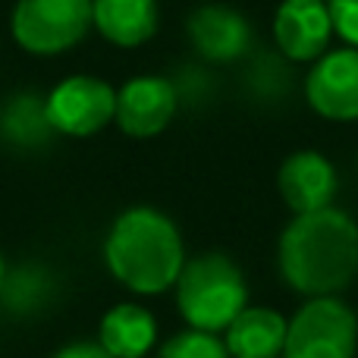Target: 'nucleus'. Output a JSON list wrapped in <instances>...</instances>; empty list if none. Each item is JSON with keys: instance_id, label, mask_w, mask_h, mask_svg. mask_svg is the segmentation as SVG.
Listing matches in <instances>:
<instances>
[{"instance_id": "nucleus-1", "label": "nucleus", "mask_w": 358, "mask_h": 358, "mask_svg": "<svg viewBox=\"0 0 358 358\" xmlns=\"http://www.w3.org/2000/svg\"><path fill=\"white\" fill-rule=\"evenodd\" d=\"M280 277L308 299L336 296L358 277V227L336 208L296 214L277 245Z\"/></svg>"}, {"instance_id": "nucleus-2", "label": "nucleus", "mask_w": 358, "mask_h": 358, "mask_svg": "<svg viewBox=\"0 0 358 358\" xmlns=\"http://www.w3.org/2000/svg\"><path fill=\"white\" fill-rule=\"evenodd\" d=\"M104 261L113 280L136 296H161L173 289L182 273L185 245L176 223L164 210L136 204L107 229Z\"/></svg>"}, {"instance_id": "nucleus-3", "label": "nucleus", "mask_w": 358, "mask_h": 358, "mask_svg": "<svg viewBox=\"0 0 358 358\" xmlns=\"http://www.w3.org/2000/svg\"><path fill=\"white\" fill-rule=\"evenodd\" d=\"M176 305L192 330L220 334L248 305V286L239 264L223 252L189 258L176 280Z\"/></svg>"}, {"instance_id": "nucleus-4", "label": "nucleus", "mask_w": 358, "mask_h": 358, "mask_svg": "<svg viewBox=\"0 0 358 358\" xmlns=\"http://www.w3.org/2000/svg\"><path fill=\"white\" fill-rule=\"evenodd\" d=\"M94 29L92 0H16L10 16L13 41L31 57H57Z\"/></svg>"}, {"instance_id": "nucleus-5", "label": "nucleus", "mask_w": 358, "mask_h": 358, "mask_svg": "<svg viewBox=\"0 0 358 358\" xmlns=\"http://www.w3.org/2000/svg\"><path fill=\"white\" fill-rule=\"evenodd\" d=\"M358 317L334 296L308 299L286 330L283 358H355Z\"/></svg>"}, {"instance_id": "nucleus-6", "label": "nucleus", "mask_w": 358, "mask_h": 358, "mask_svg": "<svg viewBox=\"0 0 358 358\" xmlns=\"http://www.w3.org/2000/svg\"><path fill=\"white\" fill-rule=\"evenodd\" d=\"M57 136L88 138L117 117V88L98 76H66L44 98Z\"/></svg>"}, {"instance_id": "nucleus-7", "label": "nucleus", "mask_w": 358, "mask_h": 358, "mask_svg": "<svg viewBox=\"0 0 358 358\" xmlns=\"http://www.w3.org/2000/svg\"><path fill=\"white\" fill-rule=\"evenodd\" d=\"M179 92L164 76H136L117 88V117L113 123L132 138H155L173 123Z\"/></svg>"}, {"instance_id": "nucleus-8", "label": "nucleus", "mask_w": 358, "mask_h": 358, "mask_svg": "<svg viewBox=\"0 0 358 358\" xmlns=\"http://www.w3.org/2000/svg\"><path fill=\"white\" fill-rule=\"evenodd\" d=\"M305 98L321 117L349 123L358 120V48L327 50L305 79Z\"/></svg>"}, {"instance_id": "nucleus-9", "label": "nucleus", "mask_w": 358, "mask_h": 358, "mask_svg": "<svg viewBox=\"0 0 358 358\" xmlns=\"http://www.w3.org/2000/svg\"><path fill=\"white\" fill-rule=\"evenodd\" d=\"M334 19L324 0H283L273 16V38L289 60H317L327 54Z\"/></svg>"}, {"instance_id": "nucleus-10", "label": "nucleus", "mask_w": 358, "mask_h": 358, "mask_svg": "<svg viewBox=\"0 0 358 358\" xmlns=\"http://www.w3.org/2000/svg\"><path fill=\"white\" fill-rule=\"evenodd\" d=\"M277 189L289 210L311 214V210L330 208L340 189V179H336L334 164L321 151H296L280 164Z\"/></svg>"}, {"instance_id": "nucleus-11", "label": "nucleus", "mask_w": 358, "mask_h": 358, "mask_svg": "<svg viewBox=\"0 0 358 358\" xmlns=\"http://www.w3.org/2000/svg\"><path fill=\"white\" fill-rule=\"evenodd\" d=\"M189 41L204 60L233 63L252 48V25L245 16L220 3H204L189 16Z\"/></svg>"}, {"instance_id": "nucleus-12", "label": "nucleus", "mask_w": 358, "mask_h": 358, "mask_svg": "<svg viewBox=\"0 0 358 358\" xmlns=\"http://www.w3.org/2000/svg\"><path fill=\"white\" fill-rule=\"evenodd\" d=\"M286 317L264 305H245L233 324L223 330L229 358H277L286 349Z\"/></svg>"}, {"instance_id": "nucleus-13", "label": "nucleus", "mask_w": 358, "mask_h": 358, "mask_svg": "<svg viewBox=\"0 0 358 358\" xmlns=\"http://www.w3.org/2000/svg\"><path fill=\"white\" fill-rule=\"evenodd\" d=\"M92 22L117 48H138L155 38L161 10L157 0H92Z\"/></svg>"}, {"instance_id": "nucleus-14", "label": "nucleus", "mask_w": 358, "mask_h": 358, "mask_svg": "<svg viewBox=\"0 0 358 358\" xmlns=\"http://www.w3.org/2000/svg\"><path fill=\"white\" fill-rule=\"evenodd\" d=\"M98 343L113 358H145L157 343V321L145 305L120 302L101 317Z\"/></svg>"}, {"instance_id": "nucleus-15", "label": "nucleus", "mask_w": 358, "mask_h": 358, "mask_svg": "<svg viewBox=\"0 0 358 358\" xmlns=\"http://www.w3.org/2000/svg\"><path fill=\"white\" fill-rule=\"evenodd\" d=\"M0 136L16 148H41L57 136L48 120V104L44 98L31 92L13 94L0 110Z\"/></svg>"}, {"instance_id": "nucleus-16", "label": "nucleus", "mask_w": 358, "mask_h": 358, "mask_svg": "<svg viewBox=\"0 0 358 358\" xmlns=\"http://www.w3.org/2000/svg\"><path fill=\"white\" fill-rule=\"evenodd\" d=\"M157 358H229L227 346L217 334H204V330H182L173 340L161 346Z\"/></svg>"}, {"instance_id": "nucleus-17", "label": "nucleus", "mask_w": 358, "mask_h": 358, "mask_svg": "<svg viewBox=\"0 0 358 358\" xmlns=\"http://www.w3.org/2000/svg\"><path fill=\"white\" fill-rule=\"evenodd\" d=\"M330 19H334V31L358 48V0H330Z\"/></svg>"}, {"instance_id": "nucleus-18", "label": "nucleus", "mask_w": 358, "mask_h": 358, "mask_svg": "<svg viewBox=\"0 0 358 358\" xmlns=\"http://www.w3.org/2000/svg\"><path fill=\"white\" fill-rule=\"evenodd\" d=\"M50 358H113V355L107 352L98 340H79V343H66V346H60Z\"/></svg>"}, {"instance_id": "nucleus-19", "label": "nucleus", "mask_w": 358, "mask_h": 358, "mask_svg": "<svg viewBox=\"0 0 358 358\" xmlns=\"http://www.w3.org/2000/svg\"><path fill=\"white\" fill-rule=\"evenodd\" d=\"M3 280H6V264H3V255H0V289H3Z\"/></svg>"}]
</instances>
